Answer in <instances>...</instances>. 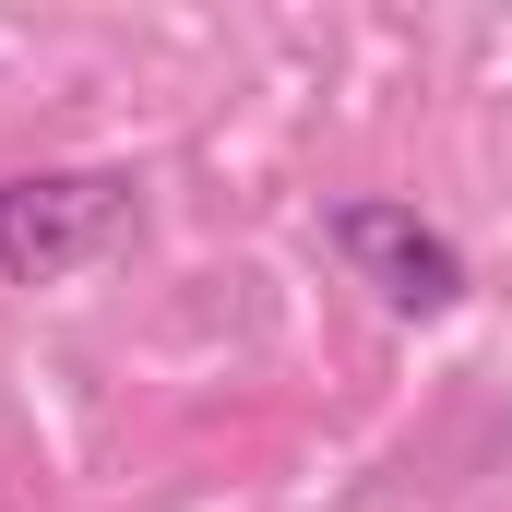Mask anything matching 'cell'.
Listing matches in <instances>:
<instances>
[{"instance_id": "6da1fadb", "label": "cell", "mask_w": 512, "mask_h": 512, "mask_svg": "<svg viewBox=\"0 0 512 512\" xmlns=\"http://www.w3.org/2000/svg\"><path fill=\"white\" fill-rule=\"evenodd\" d=\"M131 239V179L120 167H36V179H0V274L12 286H60L96 251Z\"/></svg>"}, {"instance_id": "7a4b0ae2", "label": "cell", "mask_w": 512, "mask_h": 512, "mask_svg": "<svg viewBox=\"0 0 512 512\" xmlns=\"http://www.w3.org/2000/svg\"><path fill=\"white\" fill-rule=\"evenodd\" d=\"M334 251L358 262L405 322H441V310L465 298V251H453L417 203H370V191H358V203H334Z\"/></svg>"}]
</instances>
